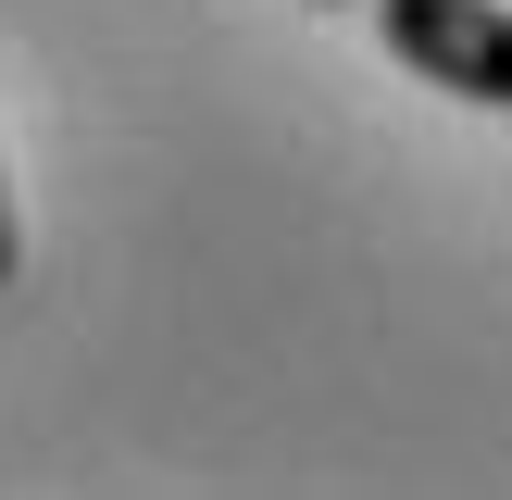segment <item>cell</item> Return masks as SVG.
<instances>
[{"label":"cell","instance_id":"1","mask_svg":"<svg viewBox=\"0 0 512 500\" xmlns=\"http://www.w3.org/2000/svg\"><path fill=\"white\" fill-rule=\"evenodd\" d=\"M375 38L400 75H438L450 100H512V13L500 0H375Z\"/></svg>","mask_w":512,"mask_h":500},{"label":"cell","instance_id":"2","mask_svg":"<svg viewBox=\"0 0 512 500\" xmlns=\"http://www.w3.org/2000/svg\"><path fill=\"white\" fill-rule=\"evenodd\" d=\"M25 275V225H13V175H0V288Z\"/></svg>","mask_w":512,"mask_h":500},{"label":"cell","instance_id":"3","mask_svg":"<svg viewBox=\"0 0 512 500\" xmlns=\"http://www.w3.org/2000/svg\"><path fill=\"white\" fill-rule=\"evenodd\" d=\"M313 13H350V0H313Z\"/></svg>","mask_w":512,"mask_h":500}]
</instances>
